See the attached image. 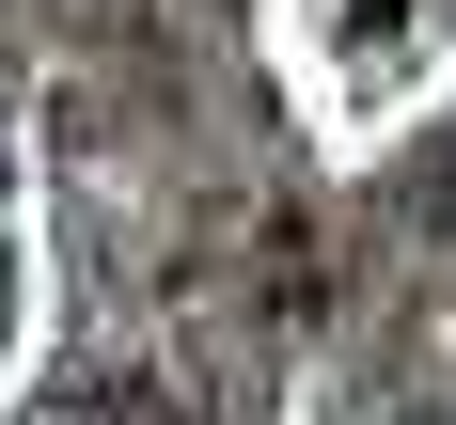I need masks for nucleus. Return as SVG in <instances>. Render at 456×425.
<instances>
[{"instance_id":"f03ea898","label":"nucleus","mask_w":456,"mask_h":425,"mask_svg":"<svg viewBox=\"0 0 456 425\" xmlns=\"http://www.w3.org/2000/svg\"><path fill=\"white\" fill-rule=\"evenodd\" d=\"M394 425H456V410H394Z\"/></svg>"},{"instance_id":"f257e3e1","label":"nucleus","mask_w":456,"mask_h":425,"mask_svg":"<svg viewBox=\"0 0 456 425\" xmlns=\"http://www.w3.org/2000/svg\"><path fill=\"white\" fill-rule=\"evenodd\" d=\"M79 425H205V410H189L174 378H94V394H79Z\"/></svg>"}]
</instances>
